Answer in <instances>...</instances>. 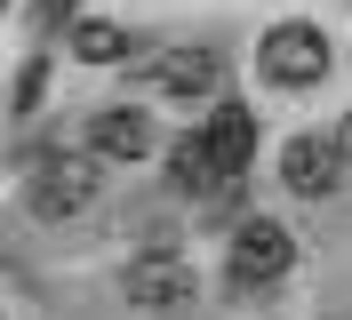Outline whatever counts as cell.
<instances>
[{
  "label": "cell",
  "mask_w": 352,
  "mask_h": 320,
  "mask_svg": "<svg viewBox=\"0 0 352 320\" xmlns=\"http://www.w3.org/2000/svg\"><path fill=\"white\" fill-rule=\"evenodd\" d=\"M288 264H296V240H288V224H272V216H248V224H232V288H272Z\"/></svg>",
  "instance_id": "cell-1"
},
{
  "label": "cell",
  "mask_w": 352,
  "mask_h": 320,
  "mask_svg": "<svg viewBox=\"0 0 352 320\" xmlns=\"http://www.w3.org/2000/svg\"><path fill=\"white\" fill-rule=\"evenodd\" d=\"M264 81H280V88H312L320 81V72H329V41H320V24H272V32H264Z\"/></svg>",
  "instance_id": "cell-2"
},
{
  "label": "cell",
  "mask_w": 352,
  "mask_h": 320,
  "mask_svg": "<svg viewBox=\"0 0 352 320\" xmlns=\"http://www.w3.org/2000/svg\"><path fill=\"white\" fill-rule=\"evenodd\" d=\"M280 184L296 192V200H329L336 184H344V145L336 136H288L280 145Z\"/></svg>",
  "instance_id": "cell-3"
},
{
  "label": "cell",
  "mask_w": 352,
  "mask_h": 320,
  "mask_svg": "<svg viewBox=\"0 0 352 320\" xmlns=\"http://www.w3.org/2000/svg\"><path fill=\"white\" fill-rule=\"evenodd\" d=\"M88 200H96V160H80V152H48L41 169H32V216H80Z\"/></svg>",
  "instance_id": "cell-4"
},
{
  "label": "cell",
  "mask_w": 352,
  "mask_h": 320,
  "mask_svg": "<svg viewBox=\"0 0 352 320\" xmlns=\"http://www.w3.org/2000/svg\"><path fill=\"white\" fill-rule=\"evenodd\" d=\"M144 81H153L160 96H176V105H208L224 88V56L217 48H168V56H153Z\"/></svg>",
  "instance_id": "cell-5"
},
{
  "label": "cell",
  "mask_w": 352,
  "mask_h": 320,
  "mask_svg": "<svg viewBox=\"0 0 352 320\" xmlns=\"http://www.w3.org/2000/svg\"><path fill=\"white\" fill-rule=\"evenodd\" d=\"M200 145H208L224 192H232V184H241V169L256 160V112H248V105H217V112H208V128H200Z\"/></svg>",
  "instance_id": "cell-6"
},
{
  "label": "cell",
  "mask_w": 352,
  "mask_h": 320,
  "mask_svg": "<svg viewBox=\"0 0 352 320\" xmlns=\"http://www.w3.org/2000/svg\"><path fill=\"white\" fill-rule=\"evenodd\" d=\"M129 297L144 304V312H176V304L192 297V264H184V256H168V248L136 256V264H129Z\"/></svg>",
  "instance_id": "cell-7"
},
{
  "label": "cell",
  "mask_w": 352,
  "mask_h": 320,
  "mask_svg": "<svg viewBox=\"0 0 352 320\" xmlns=\"http://www.w3.org/2000/svg\"><path fill=\"white\" fill-rule=\"evenodd\" d=\"M88 145L104 152V160H144V152H153V120H144V112H96Z\"/></svg>",
  "instance_id": "cell-8"
},
{
  "label": "cell",
  "mask_w": 352,
  "mask_h": 320,
  "mask_svg": "<svg viewBox=\"0 0 352 320\" xmlns=\"http://www.w3.org/2000/svg\"><path fill=\"white\" fill-rule=\"evenodd\" d=\"M72 56H80V64H120V56H129V32L104 24V17H80V24H72Z\"/></svg>",
  "instance_id": "cell-9"
},
{
  "label": "cell",
  "mask_w": 352,
  "mask_h": 320,
  "mask_svg": "<svg viewBox=\"0 0 352 320\" xmlns=\"http://www.w3.org/2000/svg\"><path fill=\"white\" fill-rule=\"evenodd\" d=\"M168 160H176V184H184V192H224L217 160H208V145H200V128H192V136H176Z\"/></svg>",
  "instance_id": "cell-10"
},
{
  "label": "cell",
  "mask_w": 352,
  "mask_h": 320,
  "mask_svg": "<svg viewBox=\"0 0 352 320\" xmlns=\"http://www.w3.org/2000/svg\"><path fill=\"white\" fill-rule=\"evenodd\" d=\"M336 145H344V169H352V120H344V136H336Z\"/></svg>",
  "instance_id": "cell-11"
},
{
  "label": "cell",
  "mask_w": 352,
  "mask_h": 320,
  "mask_svg": "<svg viewBox=\"0 0 352 320\" xmlns=\"http://www.w3.org/2000/svg\"><path fill=\"white\" fill-rule=\"evenodd\" d=\"M56 8H65V0H56Z\"/></svg>",
  "instance_id": "cell-12"
},
{
  "label": "cell",
  "mask_w": 352,
  "mask_h": 320,
  "mask_svg": "<svg viewBox=\"0 0 352 320\" xmlns=\"http://www.w3.org/2000/svg\"><path fill=\"white\" fill-rule=\"evenodd\" d=\"M0 8H8V0H0Z\"/></svg>",
  "instance_id": "cell-13"
}]
</instances>
